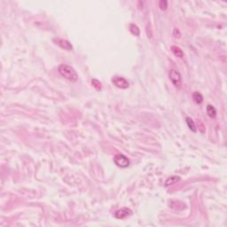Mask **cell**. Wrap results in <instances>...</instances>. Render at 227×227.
<instances>
[{"label": "cell", "instance_id": "cell-8", "mask_svg": "<svg viewBox=\"0 0 227 227\" xmlns=\"http://www.w3.org/2000/svg\"><path fill=\"white\" fill-rule=\"evenodd\" d=\"M207 114L210 118H215L217 116V110L212 105H208L207 106Z\"/></svg>", "mask_w": 227, "mask_h": 227}, {"label": "cell", "instance_id": "cell-14", "mask_svg": "<svg viewBox=\"0 0 227 227\" xmlns=\"http://www.w3.org/2000/svg\"><path fill=\"white\" fill-rule=\"evenodd\" d=\"M159 7H160L161 10L165 11L168 7V2L166 1V0H162V1L159 2Z\"/></svg>", "mask_w": 227, "mask_h": 227}, {"label": "cell", "instance_id": "cell-4", "mask_svg": "<svg viewBox=\"0 0 227 227\" xmlns=\"http://www.w3.org/2000/svg\"><path fill=\"white\" fill-rule=\"evenodd\" d=\"M112 83L120 89H127L129 88V83L128 81L121 76H114L112 78Z\"/></svg>", "mask_w": 227, "mask_h": 227}, {"label": "cell", "instance_id": "cell-5", "mask_svg": "<svg viewBox=\"0 0 227 227\" xmlns=\"http://www.w3.org/2000/svg\"><path fill=\"white\" fill-rule=\"evenodd\" d=\"M132 214L131 209L129 208H123L121 209H118V210L115 213V217L117 219H124L128 217H130Z\"/></svg>", "mask_w": 227, "mask_h": 227}, {"label": "cell", "instance_id": "cell-9", "mask_svg": "<svg viewBox=\"0 0 227 227\" xmlns=\"http://www.w3.org/2000/svg\"><path fill=\"white\" fill-rule=\"evenodd\" d=\"M186 124L188 125V128L194 132H196L197 131V129H196V124L195 123L194 121V120L190 118V117H186Z\"/></svg>", "mask_w": 227, "mask_h": 227}, {"label": "cell", "instance_id": "cell-3", "mask_svg": "<svg viewBox=\"0 0 227 227\" xmlns=\"http://www.w3.org/2000/svg\"><path fill=\"white\" fill-rule=\"evenodd\" d=\"M114 162L120 168H127L130 165V160L124 154H116L114 157Z\"/></svg>", "mask_w": 227, "mask_h": 227}, {"label": "cell", "instance_id": "cell-15", "mask_svg": "<svg viewBox=\"0 0 227 227\" xmlns=\"http://www.w3.org/2000/svg\"><path fill=\"white\" fill-rule=\"evenodd\" d=\"M198 126H199V131H200L201 133H204V132H205V126H204L203 123H202L201 120L198 121Z\"/></svg>", "mask_w": 227, "mask_h": 227}, {"label": "cell", "instance_id": "cell-12", "mask_svg": "<svg viewBox=\"0 0 227 227\" xmlns=\"http://www.w3.org/2000/svg\"><path fill=\"white\" fill-rule=\"evenodd\" d=\"M130 30L133 35H135V36H139V34H140V30H139L138 27L135 24L130 25Z\"/></svg>", "mask_w": 227, "mask_h": 227}, {"label": "cell", "instance_id": "cell-13", "mask_svg": "<svg viewBox=\"0 0 227 227\" xmlns=\"http://www.w3.org/2000/svg\"><path fill=\"white\" fill-rule=\"evenodd\" d=\"M92 86L94 87V88H95L97 91H100V90L102 89V84H101V83H100L99 80H97V79H92Z\"/></svg>", "mask_w": 227, "mask_h": 227}, {"label": "cell", "instance_id": "cell-11", "mask_svg": "<svg viewBox=\"0 0 227 227\" xmlns=\"http://www.w3.org/2000/svg\"><path fill=\"white\" fill-rule=\"evenodd\" d=\"M178 180H180V178L179 177H177V176H174V177H171L169 178H168L165 182V185L166 186H169L170 185H174L175 183H177Z\"/></svg>", "mask_w": 227, "mask_h": 227}, {"label": "cell", "instance_id": "cell-1", "mask_svg": "<svg viewBox=\"0 0 227 227\" xmlns=\"http://www.w3.org/2000/svg\"><path fill=\"white\" fill-rule=\"evenodd\" d=\"M58 71L60 74L61 76L66 78L67 80L70 81L72 83H75L78 80V75L75 69L66 64H61L59 66Z\"/></svg>", "mask_w": 227, "mask_h": 227}, {"label": "cell", "instance_id": "cell-6", "mask_svg": "<svg viewBox=\"0 0 227 227\" xmlns=\"http://www.w3.org/2000/svg\"><path fill=\"white\" fill-rule=\"evenodd\" d=\"M54 41H56V44L60 46L62 49L67 50V51H71L73 49L72 44L69 43L67 40H64V39H55Z\"/></svg>", "mask_w": 227, "mask_h": 227}, {"label": "cell", "instance_id": "cell-2", "mask_svg": "<svg viewBox=\"0 0 227 227\" xmlns=\"http://www.w3.org/2000/svg\"><path fill=\"white\" fill-rule=\"evenodd\" d=\"M169 76L173 85L177 87V88H180L182 85V76L180 73L175 70V69H171L169 73Z\"/></svg>", "mask_w": 227, "mask_h": 227}, {"label": "cell", "instance_id": "cell-10", "mask_svg": "<svg viewBox=\"0 0 227 227\" xmlns=\"http://www.w3.org/2000/svg\"><path fill=\"white\" fill-rule=\"evenodd\" d=\"M193 99L196 104H201L203 102V96L201 95V93L198 92H194L193 93Z\"/></svg>", "mask_w": 227, "mask_h": 227}, {"label": "cell", "instance_id": "cell-7", "mask_svg": "<svg viewBox=\"0 0 227 227\" xmlns=\"http://www.w3.org/2000/svg\"><path fill=\"white\" fill-rule=\"evenodd\" d=\"M170 50H171V51L173 52V54L175 55L176 57L180 58V59H182V58L184 57V52H183V51H182L178 46L172 45L171 48H170Z\"/></svg>", "mask_w": 227, "mask_h": 227}]
</instances>
